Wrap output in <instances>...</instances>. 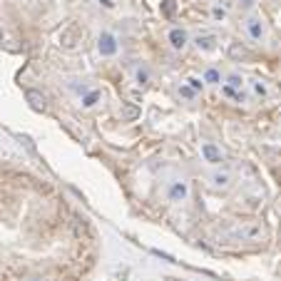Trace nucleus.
Returning <instances> with one entry per match:
<instances>
[{
    "mask_svg": "<svg viewBox=\"0 0 281 281\" xmlns=\"http://www.w3.org/2000/svg\"><path fill=\"white\" fill-rule=\"evenodd\" d=\"M85 40V30L80 25H70L67 30H62V35H60V43H62V48H77L80 43Z\"/></svg>",
    "mask_w": 281,
    "mask_h": 281,
    "instance_id": "f257e3e1",
    "label": "nucleus"
},
{
    "mask_svg": "<svg viewBox=\"0 0 281 281\" xmlns=\"http://www.w3.org/2000/svg\"><path fill=\"white\" fill-rule=\"evenodd\" d=\"M97 50H100L102 57L117 55V37H114L112 32H100V37H97Z\"/></svg>",
    "mask_w": 281,
    "mask_h": 281,
    "instance_id": "f03ea898",
    "label": "nucleus"
},
{
    "mask_svg": "<svg viewBox=\"0 0 281 281\" xmlns=\"http://www.w3.org/2000/svg\"><path fill=\"white\" fill-rule=\"evenodd\" d=\"M167 197L169 202H184L189 197V184L187 182H172L167 189Z\"/></svg>",
    "mask_w": 281,
    "mask_h": 281,
    "instance_id": "7ed1b4c3",
    "label": "nucleus"
},
{
    "mask_svg": "<svg viewBox=\"0 0 281 281\" xmlns=\"http://www.w3.org/2000/svg\"><path fill=\"white\" fill-rule=\"evenodd\" d=\"M167 40H169V45H172L174 50H184L187 43H189V35H187V30L172 28L169 30V35H167Z\"/></svg>",
    "mask_w": 281,
    "mask_h": 281,
    "instance_id": "20e7f679",
    "label": "nucleus"
},
{
    "mask_svg": "<svg viewBox=\"0 0 281 281\" xmlns=\"http://www.w3.org/2000/svg\"><path fill=\"white\" fill-rule=\"evenodd\" d=\"M202 157H204L209 165H219V162H222V149H219L214 142H204V144H202Z\"/></svg>",
    "mask_w": 281,
    "mask_h": 281,
    "instance_id": "39448f33",
    "label": "nucleus"
},
{
    "mask_svg": "<svg viewBox=\"0 0 281 281\" xmlns=\"http://www.w3.org/2000/svg\"><path fill=\"white\" fill-rule=\"evenodd\" d=\"M194 48H197L199 53H212V50L217 48V35H212V32L197 35V37H194Z\"/></svg>",
    "mask_w": 281,
    "mask_h": 281,
    "instance_id": "423d86ee",
    "label": "nucleus"
},
{
    "mask_svg": "<svg viewBox=\"0 0 281 281\" xmlns=\"http://www.w3.org/2000/svg\"><path fill=\"white\" fill-rule=\"evenodd\" d=\"M25 100L30 102V107L37 110V112H45V110H48V100H45V95H40L37 90H28V92H25Z\"/></svg>",
    "mask_w": 281,
    "mask_h": 281,
    "instance_id": "0eeeda50",
    "label": "nucleus"
},
{
    "mask_svg": "<svg viewBox=\"0 0 281 281\" xmlns=\"http://www.w3.org/2000/svg\"><path fill=\"white\" fill-rule=\"evenodd\" d=\"M261 234H264L261 224H249V226H242V229L234 231V236H239V239H256V236H261Z\"/></svg>",
    "mask_w": 281,
    "mask_h": 281,
    "instance_id": "6e6552de",
    "label": "nucleus"
},
{
    "mask_svg": "<svg viewBox=\"0 0 281 281\" xmlns=\"http://www.w3.org/2000/svg\"><path fill=\"white\" fill-rule=\"evenodd\" d=\"M247 35H249L252 40H261V37H264V23H261L259 18H249V20H247Z\"/></svg>",
    "mask_w": 281,
    "mask_h": 281,
    "instance_id": "1a4fd4ad",
    "label": "nucleus"
},
{
    "mask_svg": "<svg viewBox=\"0 0 281 281\" xmlns=\"http://www.w3.org/2000/svg\"><path fill=\"white\" fill-rule=\"evenodd\" d=\"M100 90H90V92H85L83 95V107H95L97 102H100Z\"/></svg>",
    "mask_w": 281,
    "mask_h": 281,
    "instance_id": "9d476101",
    "label": "nucleus"
},
{
    "mask_svg": "<svg viewBox=\"0 0 281 281\" xmlns=\"http://www.w3.org/2000/svg\"><path fill=\"white\" fill-rule=\"evenodd\" d=\"M212 182H214V187H229L231 184V174L229 172H214Z\"/></svg>",
    "mask_w": 281,
    "mask_h": 281,
    "instance_id": "9b49d317",
    "label": "nucleus"
},
{
    "mask_svg": "<svg viewBox=\"0 0 281 281\" xmlns=\"http://www.w3.org/2000/svg\"><path fill=\"white\" fill-rule=\"evenodd\" d=\"M204 85H222V72L219 70H214V67H209L207 72H204Z\"/></svg>",
    "mask_w": 281,
    "mask_h": 281,
    "instance_id": "f8f14e48",
    "label": "nucleus"
},
{
    "mask_svg": "<svg viewBox=\"0 0 281 281\" xmlns=\"http://www.w3.org/2000/svg\"><path fill=\"white\" fill-rule=\"evenodd\" d=\"M159 10H162L165 18H174V13H177V0H162Z\"/></svg>",
    "mask_w": 281,
    "mask_h": 281,
    "instance_id": "ddd939ff",
    "label": "nucleus"
},
{
    "mask_svg": "<svg viewBox=\"0 0 281 281\" xmlns=\"http://www.w3.org/2000/svg\"><path fill=\"white\" fill-rule=\"evenodd\" d=\"M222 95H224V97H234V100H239V102H244V95H242L239 90L229 87V85H222Z\"/></svg>",
    "mask_w": 281,
    "mask_h": 281,
    "instance_id": "4468645a",
    "label": "nucleus"
},
{
    "mask_svg": "<svg viewBox=\"0 0 281 281\" xmlns=\"http://www.w3.org/2000/svg\"><path fill=\"white\" fill-rule=\"evenodd\" d=\"M226 85H229V87H234V90H242V85H244V77H242L239 72H231V75L226 77Z\"/></svg>",
    "mask_w": 281,
    "mask_h": 281,
    "instance_id": "2eb2a0df",
    "label": "nucleus"
},
{
    "mask_svg": "<svg viewBox=\"0 0 281 281\" xmlns=\"http://www.w3.org/2000/svg\"><path fill=\"white\" fill-rule=\"evenodd\" d=\"M252 87H254V95H259V97H266V95H269L266 85H261L259 80H254V83H252Z\"/></svg>",
    "mask_w": 281,
    "mask_h": 281,
    "instance_id": "dca6fc26",
    "label": "nucleus"
},
{
    "mask_svg": "<svg viewBox=\"0 0 281 281\" xmlns=\"http://www.w3.org/2000/svg\"><path fill=\"white\" fill-rule=\"evenodd\" d=\"M179 95H182V97H187V100H194V97H197V92H194L189 85H182V87H179Z\"/></svg>",
    "mask_w": 281,
    "mask_h": 281,
    "instance_id": "f3484780",
    "label": "nucleus"
},
{
    "mask_svg": "<svg viewBox=\"0 0 281 281\" xmlns=\"http://www.w3.org/2000/svg\"><path fill=\"white\" fill-rule=\"evenodd\" d=\"M137 83L140 85L149 83V70H147V67H140V70H137Z\"/></svg>",
    "mask_w": 281,
    "mask_h": 281,
    "instance_id": "a211bd4d",
    "label": "nucleus"
},
{
    "mask_svg": "<svg viewBox=\"0 0 281 281\" xmlns=\"http://www.w3.org/2000/svg\"><path fill=\"white\" fill-rule=\"evenodd\" d=\"M187 83H189V87H192L194 92H202V90H204V80H199V77H189Z\"/></svg>",
    "mask_w": 281,
    "mask_h": 281,
    "instance_id": "6ab92c4d",
    "label": "nucleus"
},
{
    "mask_svg": "<svg viewBox=\"0 0 281 281\" xmlns=\"http://www.w3.org/2000/svg\"><path fill=\"white\" fill-rule=\"evenodd\" d=\"M135 117H137V107L127 105V107H125V112H122V119H135Z\"/></svg>",
    "mask_w": 281,
    "mask_h": 281,
    "instance_id": "aec40b11",
    "label": "nucleus"
},
{
    "mask_svg": "<svg viewBox=\"0 0 281 281\" xmlns=\"http://www.w3.org/2000/svg\"><path fill=\"white\" fill-rule=\"evenodd\" d=\"M212 18H214V20H224L226 10H224V8H219V5H217V8H212Z\"/></svg>",
    "mask_w": 281,
    "mask_h": 281,
    "instance_id": "412c9836",
    "label": "nucleus"
},
{
    "mask_svg": "<svg viewBox=\"0 0 281 281\" xmlns=\"http://www.w3.org/2000/svg\"><path fill=\"white\" fill-rule=\"evenodd\" d=\"M23 281H48V276H43V274H28V276H23Z\"/></svg>",
    "mask_w": 281,
    "mask_h": 281,
    "instance_id": "4be33fe9",
    "label": "nucleus"
},
{
    "mask_svg": "<svg viewBox=\"0 0 281 281\" xmlns=\"http://www.w3.org/2000/svg\"><path fill=\"white\" fill-rule=\"evenodd\" d=\"M100 5H105V8H114V0H100Z\"/></svg>",
    "mask_w": 281,
    "mask_h": 281,
    "instance_id": "5701e85b",
    "label": "nucleus"
},
{
    "mask_svg": "<svg viewBox=\"0 0 281 281\" xmlns=\"http://www.w3.org/2000/svg\"><path fill=\"white\" fill-rule=\"evenodd\" d=\"M242 5H247V8H249V5H254V0H242Z\"/></svg>",
    "mask_w": 281,
    "mask_h": 281,
    "instance_id": "b1692460",
    "label": "nucleus"
}]
</instances>
